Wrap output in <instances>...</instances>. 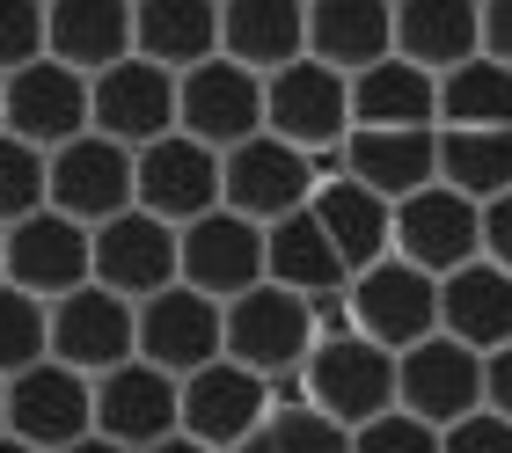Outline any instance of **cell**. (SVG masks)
Returning a JSON list of instances; mask_svg holds the SVG:
<instances>
[{
    "mask_svg": "<svg viewBox=\"0 0 512 453\" xmlns=\"http://www.w3.org/2000/svg\"><path fill=\"white\" fill-rule=\"evenodd\" d=\"M235 453H352V432L330 424L322 410H271V424Z\"/></svg>",
    "mask_w": 512,
    "mask_h": 453,
    "instance_id": "obj_35",
    "label": "cell"
},
{
    "mask_svg": "<svg viewBox=\"0 0 512 453\" xmlns=\"http://www.w3.org/2000/svg\"><path fill=\"white\" fill-rule=\"evenodd\" d=\"M439 337H454L461 351L491 359L512 344V271L469 264L454 278H439Z\"/></svg>",
    "mask_w": 512,
    "mask_h": 453,
    "instance_id": "obj_26",
    "label": "cell"
},
{
    "mask_svg": "<svg viewBox=\"0 0 512 453\" xmlns=\"http://www.w3.org/2000/svg\"><path fill=\"white\" fill-rule=\"evenodd\" d=\"M0 285H8V234H0Z\"/></svg>",
    "mask_w": 512,
    "mask_h": 453,
    "instance_id": "obj_47",
    "label": "cell"
},
{
    "mask_svg": "<svg viewBox=\"0 0 512 453\" xmlns=\"http://www.w3.org/2000/svg\"><path fill=\"white\" fill-rule=\"evenodd\" d=\"M344 176L388 205H403L439 183V132H352L344 139Z\"/></svg>",
    "mask_w": 512,
    "mask_h": 453,
    "instance_id": "obj_28",
    "label": "cell"
},
{
    "mask_svg": "<svg viewBox=\"0 0 512 453\" xmlns=\"http://www.w3.org/2000/svg\"><path fill=\"white\" fill-rule=\"evenodd\" d=\"M52 59V8L37 0H0V81H15L22 66Z\"/></svg>",
    "mask_w": 512,
    "mask_h": 453,
    "instance_id": "obj_36",
    "label": "cell"
},
{
    "mask_svg": "<svg viewBox=\"0 0 512 453\" xmlns=\"http://www.w3.org/2000/svg\"><path fill=\"white\" fill-rule=\"evenodd\" d=\"M264 285L300 293V300H337V293H352V271H344V256L330 249V234H322L315 212H293V220L264 227Z\"/></svg>",
    "mask_w": 512,
    "mask_h": 453,
    "instance_id": "obj_27",
    "label": "cell"
},
{
    "mask_svg": "<svg viewBox=\"0 0 512 453\" xmlns=\"http://www.w3.org/2000/svg\"><path fill=\"white\" fill-rule=\"evenodd\" d=\"M66 453H125V446H110V439H81V446H66Z\"/></svg>",
    "mask_w": 512,
    "mask_h": 453,
    "instance_id": "obj_43",
    "label": "cell"
},
{
    "mask_svg": "<svg viewBox=\"0 0 512 453\" xmlns=\"http://www.w3.org/2000/svg\"><path fill=\"white\" fill-rule=\"evenodd\" d=\"M8 439L37 446V453H66V446L96 439V380L59 359L8 380Z\"/></svg>",
    "mask_w": 512,
    "mask_h": 453,
    "instance_id": "obj_6",
    "label": "cell"
},
{
    "mask_svg": "<svg viewBox=\"0 0 512 453\" xmlns=\"http://www.w3.org/2000/svg\"><path fill=\"white\" fill-rule=\"evenodd\" d=\"M176 432H183V380H169L147 359L96 380V439L125 446V453H154Z\"/></svg>",
    "mask_w": 512,
    "mask_h": 453,
    "instance_id": "obj_14",
    "label": "cell"
},
{
    "mask_svg": "<svg viewBox=\"0 0 512 453\" xmlns=\"http://www.w3.org/2000/svg\"><path fill=\"white\" fill-rule=\"evenodd\" d=\"M139 359L161 366L169 380H191L205 366L227 359V307L191 293V285H169L161 300L139 307Z\"/></svg>",
    "mask_w": 512,
    "mask_h": 453,
    "instance_id": "obj_11",
    "label": "cell"
},
{
    "mask_svg": "<svg viewBox=\"0 0 512 453\" xmlns=\"http://www.w3.org/2000/svg\"><path fill=\"white\" fill-rule=\"evenodd\" d=\"M132 59L161 74H198L220 59V8L213 0H139L132 8Z\"/></svg>",
    "mask_w": 512,
    "mask_h": 453,
    "instance_id": "obj_22",
    "label": "cell"
},
{
    "mask_svg": "<svg viewBox=\"0 0 512 453\" xmlns=\"http://www.w3.org/2000/svg\"><path fill=\"white\" fill-rule=\"evenodd\" d=\"M220 59H235L256 81L300 66L308 59V8H293V0H227L220 8Z\"/></svg>",
    "mask_w": 512,
    "mask_h": 453,
    "instance_id": "obj_21",
    "label": "cell"
},
{
    "mask_svg": "<svg viewBox=\"0 0 512 453\" xmlns=\"http://www.w3.org/2000/svg\"><path fill=\"white\" fill-rule=\"evenodd\" d=\"M483 264L512 271V190H505V198H491V205H483Z\"/></svg>",
    "mask_w": 512,
    "mask_h": 453,
    "instance_id": "obj_39",
    "label": "cell"
},
{
    "mask_svg": "<svg viewBox=\"0 0 512 453\" xmlns=\"http://www.w3.org/2000/svg\"><path fill=\"white\" fill-rule=\"evenodd\" d=\"M483 410L512 424V344H505V351H491V359H483Z\"/></svg>",
    "mask_w": 512,
    "mask_h": 453,
    "instance_id": "obj_40",
    "label": "cell"
},
{
    "mask_svg": "<svg viewBox=\"0 0 512 453\" xmlns=\"http://www.w3.org/2000/svg\"><path fill=\"white\" fill-rule=\"evenodd\" d=\"M322 329H315V300L300 293H278V285H256L227 307V359L264 373V380H286L315 359Z\"/></svg>",
    "mask_w": 512,
    "mask_h": 453,
    "instance_id": "obj_3",
    "label": "cell"
},
{
    "mask_svg": "<svg viewBox=\"0 0 512 453\" xmlns=\"http://www.w3.org/2000/svg\"><path fill=\"white\" fill-rule=\"evenodd\" d=\"M395 410H410L432 432H454L461 417L483 410V359L461 351L454 337H432L395 359Z\"/></svg>",
    "mask_w": 512,
    "mask_h": 453,
    "instance_id": "obj_15",
    "label": "cell"
},
{
    "mask_svg": "<svg viewBox=\"0 0 512 453\" xmlns=\"http://www.w3.org/2000/svg\"><path fill=\"white\" fill-rule=\"evenodd\" d=\"M0 439H8V380H0Z\"/></svg>",
    "mask_w": 512,
    "mask_h": 453,
    "instance_id": "obj_44",
    "label": "cell"
},
{
    "mask_svg": "<svg viewBox=\"0 0 512 453\" xmlns=\"http://www.w3.org/2000/svg\"><path fill=\"white\" fill-rule=\"evenodd\" d=\"M227 205V161L213 147H198V139H154L147 154H139V212L161 227H198V220H213V212Z\"/></svg>",
    "mask_w": 512,
    "mask_h": 453,
    "instance_id": "obj_4",
    "label": "cell"
},
{
    "mask_svg": "<svg viewBox=\"0 0 512 453\" xmlns=\"http://www.w3.org/2000/svg\"><path fill=\"white\" fill-rule=\"evenodd\" d=\"M439 132H512V66L469 59L439 81Z\"/></svg>",
    "mask_w": 512,
    "mask_h": 453,
    "instance_id": "obj_31",
    "label": "cell"
},
{
    "mask_svg": "<svg viewBox=\"0 0 512 453\" xmlns=\"http://www.w3.org/2000/svg\"><path fill=\"white\" fill-rule=\"evenodd\" d=\"M395 59H410L432 81L461 74L469 59H483V8H469V0H403L395 8Z\"/></svg>",
    "mask_w": 512,
    "mask_h": 453,
    "instance_id": "obj_23",
    "label": "cell"
},
{
    "mask_svg": "<svg viewBox=\"0 0 512 453\" xmlns=\"http://www.w3.org/2000/svg\"><path fill=\"white\" fill-rule=\"evenodd\" d=\"M176 74H161V66L147 59H125L110 66L103 81H88V110H96V139H110V147L125 154H147L154 139L176 132Z\"/></svg>",
    "mask_w": 512,
    "mask_h": 453,
    "instance_id": "obj_17",
    "label": "cell"
},
{
    "mask_svg": "<svg viewBox=\"0 0 512 453\" xmlns=\"http://www.w3.org/2000/svg\"><path fill=\"white\" fill-rule=\"evenodd\" d=\"M308 212L322 220V234H330V249L344 256V271H352V278H366L374 264H388V256H395V205L374 198L366 183L322 176V190H315Z\"/></svg>",
    "mask_w": 512,
    "mask_h": 453,
    "instance_id": "obj_25",
    "label": "cell"
},
{
    "mask_svg": "<svg viewBox=\"0 0 512 453\" xmlns=\"http://www.w3.org/2000/svg\"><path fill=\"white\" fill-rule=\"evenodd\" d=\"M264 132L300 147L308 161L344 154V139H352V81L330 74V66H315V59L271 74L264 81Z\"/></svg>",
    "mask_w": 512,
    "mask_h": 453,
    "instance_id": "obj_2",
    "label": "cell"
},
{
    "mask_svg": "<svg viewBox=\"0 0 512 453\" xmlns=\"http://www.w3.org/2000/svg\"><path fill=\"white\" fill-rule=\"evenodd\" d=\"M0 132H8V81H0Z\"/></svg>",
    "mask_w": 512,
    "mask_h": 453,
    "instance_id": "obj_46",
    "label": "cell"
},
{
    "mask_svg": "<svg viewBox=\"0 0 512 453\" xmlns=\"http://www.w3.org/2000/svg\"><path fill=\"white\" fill-rule=\"evenodd\" d=\"M483 59L512 66V0H491V8H483Z\"/></svg>",
    "mask_w": 512,
    "mask_h": 453,
    "instance_id": "obj_41",
    "label": "cell"
},
{
    "mask_svg": "<svg viewBox=\"0 0 512 453\" xmlns=\"http://www.w3.org/2000/svg\"><path fill=\"white\" fill-rule=\"evenodd\" d=\"M183 285L220 307H235L242 293L264 285V227L242 220V212H213V220L183 227Z\"/></svg>",
    "mask_w": 512,
    "mask_h": 453,
    "instance_id": "obj_20",
    "label": "cell"
},
{
    "mask_svg": "<svg viewBox=\"0 0 512 453\" xmlns=\"http://www.w3.org/2000/svg\"><path fill=\"white\" fill-rule=\"evenodd\" d=\"M352 453H439V432L417 424L410 410H388V417L366 424V432H352Z\"/></svg>",
    "mask_w": 512,
    "mask_h": 453,
    "instance_id": "obj_37",
    "label": "cell"
},
{
    "mask_svg": "<svg viewBox=\"0 0 512 453\" xmlns=\"http://www.w3.org/2000/svg\"><path fill=\"white\" fill-rule=\"evenodd\" d=\"M308 59L359 81L366 66L395 59V8L388 0H315L308 8Z\"/></svg>",
    "mask_w": 512,
    "mask_h": 453,
    "instance_id": "obj_24",
    "label": "cell"
},
{
    "mask_svg": "<svg viewBox=\"0 0 512 453\" xmlns=\"http://www.w3.org/2000/svg\"><path fill=\"white\" fill-rule=\"evenodd\" d=\"M395 256H403L410 271H425V278L469 271V264H483V212L447 183L417 190V198L395 205Z\"/></svg>",
    "mask_w": 512,
    "mask_h": 453,
    "instance_id": "obj_8",
    "label": "cell"
},
{
    "mask_svg": "<svg viewBox=\"0 0 512 453\" xmlns=\"http://www.w3.org/2000/svg\"><path fill=\"white\" fill-rule=\"evenodd\" d=\"M132 205H139V154L110 147L96 132L52 154V212H66V220H81L96 234L110 220H125Z\"/></svg>",
    "mask_w": 512,
    "mask_h": 453,
    "instance_id": "obj_12",
    "label": "cell"
},
{
    "mask_svg": "<svg viewBox=\"0 0 512 453\" xmlns=\"http://www.w3.org/2000/svg\"><path fill=\"white\" fill-rule=\"evenodd\" d=\"M439 453H512V424L476 410V417H461L454 432H439Z\"/></svg>",
    "mask_w": 512,
    "mask_h": 453,
    "instance_id": "obj_38",
    "label": "cell"
},
{
    "mask_svg": "<svg viewBox=\"0 0 512 453\" xmlns=\"http://www.w3.org/2000/svg\"><path fill=\"white\" fill-rule=\"evenodd\" d=\"M37 212H52V154L0 132V234L37 220Z\"/></svg>",
    "mask_w": 512,
    "mask_h": 453,
    "instance_id": "obj_34",
    "label": "cell"
},
{
    "mask_svg": "<svg viewBox=\"0 0 512 453\" xmlns=\"http://www.w3.org/2000/svg\"><path fill=\"white\" fill-rule=\"evenodd\" d=\"M154 453H213V446H198V439H183V432H176V439H161Z\"/></svg>",
    "mask_w": 512,
    "mask_h": 453,
    "instance_id": "obj_42",
    "label": "cell"
},
{
    "mask_svg": "<svg viewBox=\"0 0 512 453\" xmlns=\"http://www.w3.org/2000/svg\"><path fill=\"white\" fill-rule=\"evenodd\" d=\"M0 453H37V446H22V439H0Z\"/></svg>",
    "mask_w": 512,
    "mask_h": 453,
    "instance_id": "obj_45",
    "label": "cell"
},
{
    "mask_svg": "<svg viewBox=\"0 0 512 453\" xmlns=\"http://www.w3.org/2000/svg\"><path fill=\"white\" fill-rule=\"evenodd\" d=\"M176 132L198 139L213 154H235L249 139H264V81L242 74L235 59H213L176 88Z\"/></svg>",
    "mask_w": 512,
    "mask_h": 453,
    "instance_id": "obj_9",
    "label": "cell"
},
{
    "mask_svg": "<svg viewBox=\"0 0 512 453\" xmlns=\"http://www.w3.org/2000/svg\"><path fill=\"white\" fill-rule=\"evenodd\" d=\"M88 132H96V110H88V81L74 66L37 59L8 81V139H22V147H37V154H59Z\"/></svg>",
    "mask_w": 512,
    "mask_h": 453,
    "instance_id": "obj_19",
    "label": "cell"
},
{
    "mask_svg": "<svg viewBox=\"0 0 512 453\" xmlns=\"http://www.w3.org/2000/svg\"><path fill=\"white\" fill-rule=\"evenodd\" d=\"M220 161H227V212H242L256 227H278L293 212H308L315 190H322L315 161L300 147H286V139H271V132L235 147V154H220Z\"/></svg>",
    "mask_w": 512,
    "mask_h": 453,
    "instance_id": "obj_10",
    "label": "cell"
},
{
    "mask_svg": "<svg viewBox=\"0 0 512 453\" xmlns=\"http://www.w3.org/2000/svg\"><path fill=\"white\" fill-rule=\"evenodd\" d=\"M300 380H308V410H322L344 432H366L374 417L395 410V351L366 344L359 329L352 337H322L315 359L300 366Z\"/></svg>",
    "mask_w": 512,
    "mask_h": 453,
    "instance_id": "obj_1",
    "label": "cell"
},
{
    "mask_svg": "<svg viewBox=\"0 0 512 453\" xmlns=\"http://www.w3.org/2000/svg\"><path fill=\"white\" fill-rule=\"evenodd\" d=\"M96 285L103 293H118L132 307L161 300L169 285H183V234L147 220V212H125V220L96 227Z\"/></svg>",
    "mask_w": 512,
    "mask_h": 453,
    "instance_id": "obj_13",
    "label": "cell"
},
{
    "mask_svg": "<svg viewBox=\"0 0 512 453\" xmlns=\"http://www.w3.org/2000/svg\"><path fill=\"white\" fill-rule=\"evenodd\" d=\"M8 285L44 307L74 300L81 285H96V234L66 212H37V220L8 227Z\"/></svg>",
    "mask_w": 512,
    "mask_h": 453,
    "instance_id": "obj_7",
    "label": "cell"
},
{
    "mask_svg": "<svg viewBox=\"0 0 512 453\" xmlns=\"http://www.w3.org/2000/svg\"><path fill=\"white\" fill-rule=\"evenodd\" d=\"M264 424H271V380L264 373L220 359V366L183 380V439H198L213 453H235V446H249L264 432Z\"/></svg>",
    "mask_w": 512,
    "mask_h": 453,
    "instance_id": "obj_16",
    "label": "cell"
},
{
    "mask_svg": "<svg viewBox=\"0 0 512 453\" xmlns=\"http://www.w3.org/2000/svg\"><path fill=\"white\" fill-rule=\"evenodd\" d=\"M352 132H439V81L410 59H381L352 81Z\"/></svg>",
    "mask_w": 512,
    "mask_h": 453,
    "instance_id": "obj_29",
    "label": "cell"
},
{
    "mask_svg": "<svg viewBox=\"0 0 512 453\" xmlns=\"http://www.w3.org/2000/svg\"><path fill=\"white\" fill-rule=\"evenodd\" d=\"M52 359L88 373V380L132 366L139 359V307L103 293V285H81L74 300L52 307Z\"/></svg>",
    "mask_w": 512,
    "mask_h": 453,
    "instance_id": "obj_18",
    "label": "cell"
},
{
    "mask_svg": "<svg viewBox=\"0 0 512 453\" xmlns=\"http://www.w3.org/2000/svg\"><path fill=\"white\" fill-rule=\"evenodd\" d=\"M44 359H52V307L0 285V380H22Z\"/></svg>",
    "mask_w": 512,
    "mask_h": 453,
    "instance_id": "obj_33",
    "label": "cell"
},
{
    "mask_svg": "<svg viewBox=\"0 0 512 453\" xmlns=\"http://www.w3.org/2000/svg\"><path fill=\"white\" fill-rule=\"evenodd\" d=\"M52 59L81 81H103L132 59V8L125 0H59L52 8Z\"/></svg>",
    "mask_w": 512,
    "mask_h": 453,
    "instance_id": "obj_30",
    "label": "cell"
},
{
    "mask_svg": "<svg viewBox=\"0 0 512 453\" xmlns=\"http://www.w3.org/2000/svg\"><path fill=\"white\" fill-rule=\"evenodd\" d=\"M344 307H352V329H359V337L381 344V351H395V359L439 337V278L410 271L403 256H388V264H374L366 278H352Z\"/></svg>",
    "mask_w": 512,
    "mask_h": 453,
    "instance_id": "obj_5",
    "label": "cell"
},
{
    "mask_svg": "<svg viewBox=\"0 0 512 453\" xmlns=\"http://www.w3.org/2000/svg\"><path fill=\"white\" fill-rule=\"evenodd\" d=\"M439 183L476 212L512 190V132H439Z\"/></svg>",
    "mask_w": 512,
    "mask_h": 453,
    "instance_id": "obj_32",
    "label": "cell"
}]
</instances>
